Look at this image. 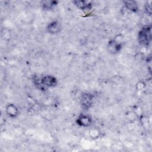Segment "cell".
<instances>
[{"label":"cell","instance_id":"cell-4","mask_svg":"<svg viewBox=\"0 0 152 152\" xmlns=\"http://www.w3.org/2000/svg\"><path fill=\"white\" fill-rule=\"evenodd\" d=\"M122 48V43L116 39H113L109 42L107 44V50L112 54L118 53Z\"/></svg>","mask_w":152,"mask_h":152},{"label":"cell","instance_id":"cell-6","mask_svg":"<svg viewBox=\"0 0 152 152\" xmlns=\"http://www.w3.org/2000/svg\"><path fill=\"white\" fill-rule=\"evenodd\" d=\"M74 4L83 11H89L92 8V4L88 1H75Z\"/></svg>","mask_w":152,"mask_h":152},{"label":"cell","instance_id":"cell-2","mask_svg":"<svg viewBox=\"0 0 152 152\" xmlns=\"http://www.w3.org/2000/svg\"><path fill=\"white\" fill-rule=\"evenodd\" d=\"M139 43L142 46H148L151 40V32L150 27H143L138 34Z\"/></svg>","mask_w":152,"mask_h":152},{"label":"cell","instance_id":"cell-3","mask_svg":"<svg viewBox=\"0 0 152 152\" xmlns=\"http://www.w3.org/2000/svg\"><path fill=\"white\" fill-rule=\"evenodd\" d=\"M93 96L89 93H83L80 96V103L82 107L84 109H88L92 104Z\"/></svg>","mask_w":152,"mask_h":152},{"label":"cell","instance_id":"cell-9","mask_svg":"<svg viewBox=\"0 0 152 152\" xmlns=\"http://www.w3.org/2000/svg\"><path fill=\"white\" fill-rule=\"evenodd\" d=\"M58 4L56 1H43L41 2L42 7L44 10H52Z\"/></svg>","mask_w":152,"mask_h":152},{"label":"cell","instance_id":"cell-1","mask_svg":"<svg viewBox=\"0 0 152 152\" xmlns=\"http://www.w3.org/2000/svg\"><path fill=\"white\" fill-rule=\"evenodd\" d=\"M33 83L37 88L45 90L46 88L55 87L57 84V80L52 75H45L42 77L34 76Z\"/></svg>","mask_w":152,"mask_h":152},{"label":"cell","instance_id":"cell-7","mask_svg":"<svg viewBox=\"0 0 152 152\" xmlns=\"http://www.w3.org/2000/svg\"><path fill=\"white\" fill-rule=\"evenodd\" d=\"M47 30L50 34L58 33L61 30L60 24L58 21L51 22L48 25Z\"/></svg>","mask_w":152,"mask_h":152},{"label":"cell","instance_id":"cell-10","mask_svg":"<svg viewBox=\"0 0 152 152\" xmlns=\"http://www.w3.org/2000/svg\"><path fill=\"white\" fill-rule=\"evenodd\" d=\"M124 5L126 8L131 11L132 12H136L138 10V5L136 2L133 1H125Z\"/></svg>","mask_w":152,"mask_h":152},{"label":"cell","instance_id":"cell-11","mask_svg":"<svg viewBox=\"0 0 152 152\" xmlns=\"http://www.w3.org/2000/svg\"><path fill=\"white\" fill-rule=\"evenodd\" d=\"M145 11L147 14H148L149 15L151 14V7L150 2V4H148L147 2L145 4Z\"/></svg>","mask_w":152,"mask_h":152},{"label":"cell","instance_id":"cell-5","mask_svg":"<svg viewBox=\"0 0 152 152\" xmlns=\"http://www.w3.org/2000/svg\"><path fill=\"white\" fill-rule=\"evenodd\" d=\"M76 122L78 125L81 126L87 127L91 124L92 120L91 117L89 116L81 115L76 120Z\"/></svg>","mask_w":152,"mask_h":152},{"label":"cell","instance_id":"cell-8","mask_svg":"<svg viewBox=\"0 0 152 152\" xmlns=\"http://www.w3.org/2000/svg\"><path fill=\"white\" fill-rule=\"evenodd\" d=\"M6 113L10 118H15L18 114L17 107L13 104H9L6 107Z\"/></svg>","mask_w":152,"mask_h":152}]
</instances>
